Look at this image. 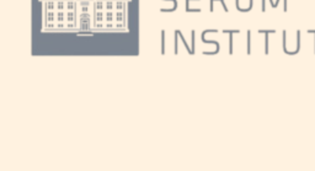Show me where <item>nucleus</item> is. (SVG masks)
<instances>
[{"label":"nucleus","instance_id":"nucleus-1","mask_svg":"<svg viewBox=\"0 0 315 171\" xmlns=\"http://www.w3.org/2000/svg\"><path fill=\"white\" fill-rule=\"evenodd\" d=\"M161 37H162V41H161V53H165V31L161 32Z\"/></svg>","mask_w":315,"mask_h":171},{"label":"nucleus","instance_id":"nucleus-2","mask_svg":"<svg viewBox=\"0 0 315 171\" xmlns=\"http://www.w3.org/2000/svg\"><path fill=\"white\" fill-rule=\"evenodd\" d=\"M189 3H190V0H186V11H189V12H191V11L199 12V11H201V9H190V6H189Z\"/></svg>","mask_w":315,"mask_h":171},{"label":"nucleus","instance_id":"nucleus-3","mask_svg":"<svg viewBox=\"0 0 315 171\" xmlns=\"http://www.w3.org/2000/svg\"><path fill=\"white\" fill-rule=\"evenodd\" d=\"M177 36H179V33H177V30L175 31V53L177 54V51H179V44H177Z\"/></svg>","mask_w":315,"mask_h":171},{"label":"nucleus","instance_id":"nucleus-4","mask_svg":"<svg viewBox=\"0 0 315 171\" xmlns=\"http://www.w3.org/2000/svg\"><path fill=\"white\" fill-rule=\"evenodd\" d=\"M223 32H224V33H235V32L239 33L240 31H239V30H223Z\"/></svg>","mask_w":315,"mask_h":171}]
</instances>
